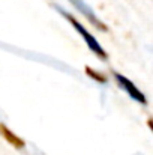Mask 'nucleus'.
<instances>
[{
  "label": "nucleus",
  "instance_id": "obj_1",
  "mask_svg": "<svg viewBox=\"0 0 153 155\" xmlns=\"http://www.w3.org/2000/svg\"><path fill=\"white\" fill-rule=\"evenodd\" d=\"M57 9L60 11V14H62V15H63L66 20H69V21L72 23L74 29H75V30H77V32H78V33L83 36V39H84V42L87 44V47H89L92 51L95 53V54H98L99 57H102V59H107V53L104 51V48L101 47V44L96 41V38H95L93 35H90V33L86 30V27H84V26H81V24H80V23H78V21L74 18V17H71V15H69L66 11H63L62 8H57Z\"/></svg>",
  "mask_w": 153,
  "mask_h": 155
},
{
  "label": "nucleus",
  "instance_id": "obj_3",
  "mask_svg": "<svg viewBox=\"0 0 153 155\" xmlns=\"http://www.w3.org/2000/svg\"><path fill=\"white\" fill-rule=\"evenodd\" d=\"M69 2H71V3H72V5H74V6H75V8H77V9H78V11H80V12L87 18V20H89V21H92V23H93L95 26H98L101 30L105 29V26H104L101 21L98 20V17H96L95 11H93V9H92V8L84 2V0H69Z\"/></svg>",
  "mask_w": 153,
  "mask_h": 155
},
{
  "label": "nucleus",
  "instance_id": "obj_2",
  "mask_svg": "<svg viewBox=\"0 0 153 155\" xmlns=\"http://www.w3.org/2000/svg\"><path fill=\"white\" fill-rule=\"evenodd\" d=\"M114 78H116V81L120 84V87L134 100V101H137V103H141V104H146V97L138 91V87H135V84L131 81V80H128L126 77H123L122 74H114Z\"/></svg>",
  "mask_w": 153,
  "mask_h": 155
}]
</instances>
